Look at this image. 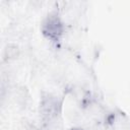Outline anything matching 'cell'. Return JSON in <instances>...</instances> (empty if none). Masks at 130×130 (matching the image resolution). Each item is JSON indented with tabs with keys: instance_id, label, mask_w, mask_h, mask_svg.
<instances>
[{
	"instance_id": "cell-2",
	"label": "cell",
	"mask_w": 130,
	"mask_h": 130,
	"mask_svg": "<svg viewBox=\"0 0 130 130\" xmlns=\"http://www.w3.org/2000/svg\"><path fill=\"white\" fill-rule=\"evenodd\" d=\"M60 113V103L56 96L48 94L43 98L41 102V114L42 116L51 121L55 119Z\"/></svg>"
},
{
	"instance_id": "cell-3",
	"label": "cell",
	"mask_w": 130,
	"mask_h": 130,
	"mask_svg": "<svg viewBox=\"0 0 130 130\" xmlns=\"http://www.w3.org/2000/svg\"><path fill=\"white\" fill-rule=\"evenodd\" d=\"M74 130H76V129H74Z\"/></svg>"
},
{
	"instance_id": "cell-1",
	"label": "cell",
	"mask_w": 130,
	"mask_h": 130,
	"mask_svg": "<svg viewBox=\"0 0 130 130\" xmlns=\"http://www.w3.org/2000/svg\"><path fill=\"white\" fill-rule=\"evenodd\" d=\"M43 35L52 42H59L64 32V25L57 14L49 15L42 25Z\"/></svg>"
}]
</instances>
